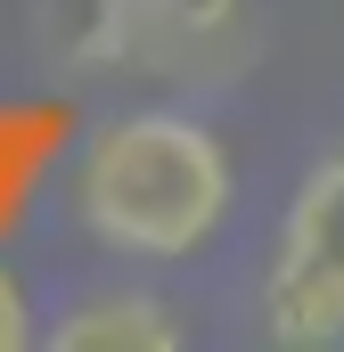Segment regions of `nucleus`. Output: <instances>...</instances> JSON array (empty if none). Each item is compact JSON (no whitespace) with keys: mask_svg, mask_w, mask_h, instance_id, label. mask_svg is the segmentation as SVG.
<instances>
[{"mask_svg":"<svg viewBox=\"0 0 344 352\" xmlns=\"http://www.w3.org/2000/svg\"><path fill=\"white\" fill-rule=\"evenodd\" d=\"M74 213L98 246L180 263L197 254L230 213V156L189 115H123L98 123L74 164Z\"/></svg>","mask_w":344,"mask_h":352,"instance_id":"obj_1","label":"nucleus"},{"mask_svg":"<svg viewBox=\"0 0 344 352\" xmlns=\"http://www.w3.org/2000/svg\"><path fill=\"white\" fill-rule=\"evenodd\" d=\"M262 320L279 344H336L344 336V156H328L295 188L270 278H262Z\"/></svg>","mask_w":344,"mask_h":352,"instance_id":"obj_2","label":"nucleus"},{"mask_svg":"<svg viewBox=\"0 0 344 352\" xmlns=\"http://www.w3.org/2000/svg\"><path fill=\"white\" fill-rule=\"evenodd\" d=\"M58 344L66 352H172L180 328L148 295H107V303H83V311L58 320Z\"/></svg>","mask_w":344,"mask_h":352,"instance_id":"obj_3","label":"nucleus"},{"mask_svg":"<svg viewBox=\"0 0 344 352\" xmlns=\"http://www.w3.org/2000/svg\"><path fill=\"white\" fill-rule=\"evenodd\" d=\"M115 8H123V41L189 50V41H213L246 0H115Z\"/></svg>","mask_w":344,"mask_h":352,"instance_id":"obj_4","label":"nucleus"},{"mask_svg":"<svg viewBox=\"0 0 344 352\" xmlns=\"http://www.w3.org/2000/svg\"><path fill=\"white\" fill-rule=\"evenodd\" d=\"M33 344V303H25V287L0 270V352H25Z\"/></svg>","mask_w":344,"mask_h":352,"instance_id":"obj_5","label":"nucleus"}]
</instances>
